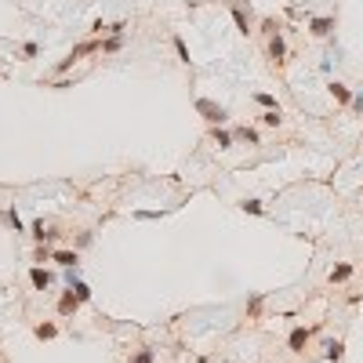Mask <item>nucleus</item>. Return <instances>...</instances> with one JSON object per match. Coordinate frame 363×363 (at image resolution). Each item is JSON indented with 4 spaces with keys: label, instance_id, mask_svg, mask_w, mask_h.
I'll list each match as a JSON object with an SVG mask.
<instances>
[{
    "label": "nucleus",
    "instance_id": "obj_1",
    "mask_svg": "<svg viewBox=\"0 0 363 363\" xmlns=\"http://www.w3.org/2000/svg\"><path fill=\"white\" fill-rule=\"evenodd\" d=\"M98 48H102L98 40H84V44H77V48H73V51H69V55L62 58V62H58V73H66V69H69L73 62H77V58H84V55H95Z\"/></svg>",
    "mask_w": 363,
    "mask_h": 363
},
{
    "label": "nucleus",
    "instance_id": "obj_2",
    "mask_svg": "<svg viewBox=\"0 0 363 363\" xmlns=\"http://www.w3.org/2000/svg\"><path fill=\"white\" fill-rule=\"evenodd\" d=\"M196 113H200V116L207 120V124H215V127L225 120V109H222L218 102H211V98H196Z\"/></svg>",
    "mask_w": 363,
    "mask_h": 363
},
{
    "label": "nucleus",
    "instance_id": "obj_3",
    "mask_svg": "<svg viewBox=\"0 0 363 363\" xmlns=\"http://www.w3.org/2000/svg\"><path fill=\"white\" fill-rule=\"evenodd\" d=\"M77 305H80V298H77V294H73V287H69V291L62 294V301H58V312H62V316H69V312H73V309H77Z\"/></svg>",
    "mask_w": 363,
    "mask_h": 363
},
{
    "label": "nucleus",
    "instance_id": "obj_4",
    "mask_svg": "<svg viewBox=\"0 0 363 363\" xmlns=\"http://www.w3.org/2000/svg\"><path fill=\"white\" fill-rule=\"evenodd\" d=\"M305 341H309V330H301V327H298V330H291V338H287V345H291L294 352L305 349Z\"/></svg>",
    "mask_w": 363,
    "mask_h": 363
},
{
    "label": "nucleus",
    "instance_id": "obj_5",
    "mask_svg": "<svg viewBox=\"0 0 363 363\" xmlns=\"http://www.w3.org/2000/svg\"><path fill=\"white\" fill-rule=\"evenodd\" d=\"M29 280H33L37 291H48V283H51V276H48L44 269H29Z\"/></svg>",
    "mask_w": 363,
    "mask_h": 363
},
{
    "label": "nucleus",
    "instance_id": "obj_6",
    "mask_svg": "<svg viewBox=\"0 0 363 363\" xmlns=\"http://www.w3.org/2000/svg\"><path fill=\"white\" fill-rule=\"evenodd\" d=\"M269 55L276 58V62H283V37H280V33L269 37Z\"/></svg>",
    "mask_w": 363,
    "mask_h": 363
},
{
    "label": "nucleus",
    "instance_id": "obj_7",
    "mask_svg": "<svg viewBox=\"0 0 363 363\" xmlns=\"http://www.w3.org/2000/svg\"><path fill=\"white\" fill-rule=\"evenodd\" d=\"M55 262H58V265H66V269H69V265H77L80 258H77V251H55Z\"/></svg>",
    "mask_w": 363,
    "mask_h": 363
},
{
    "label": "nucleus",
    "instance_id": "obj_8",
    "mask_svg": "<svg viewBox=\"0 0 363 363\" xmlns=\"http://www.w3.org/2000/svg\"><path fill=\"white\" fill-rule=\"evenodd\" d=\"M330 26H334V19H312V33H316V37H327Z\"/></svg>",
    "mask_w": 363,
    "mask_h": 363
},
{
    "label": "nucleus",
    "instance_id": "obj_9",
    "mask_svg": "<svg viewBox=\"0 0 363 363\" xmlns=\"http://www.w3.org/2000/svg\"><path fill=\"white\" fill-rule=\"evenodd\" d=\"M33 334H37V338H40V341H51V338H55V334H58V327H55V323H40V327H37V330H33Z\"/></svg>",
    "mask_w": 363,
    "mask_h": 363
},
{
    "label": "nucleus",
    "instance_id": "obj_10",
    "mask_svg": "<svg viewBox=\"0 0 363 363\" xmlns=\"http://www.w3.org/2000/svg\"><path fill=\"white\" fill-rule=\"evenodd\" d=\"M330 95H334L341 105H345V102H352V95H349V87H345V84H330Z\"/></svg>",
    "mask_w": 363,
    "mask_h": 363
},
{
    "label": "nucleus",
    "instance_id": "obj_11",
    "mask_svg": "<svg viewBox=\"0 0 363 363\" xmlns=\"http://www.w3.org/2000/svg\"><path fill=\"white\" fill-rule=\"evenodd\" d=\"M215 145H218V149H229V145H233V134H229V131H218V127H215Z\"/></svg>",
    "mask_w": 363,
    "mask_h": 363
},
{
    "label": "nucleus",
    "instance_id": "obj_12",
    "mask_svg": "<svg viewBox=\"0 0 363 363\" xmlns=\"http://www.w3.org/2000/svg\"><path fill=\"white\" fill-rule=\"evenodd\" d=\"M233 19H236V29H240V33H247V15H244V8H233Z\"/></svg>",
    "mask_w": 363,
    "mask_h": 363
},
{
    "label": "nucleus",
    "instance_id": "obj_13",
    "mask_svg": "<svg viewBox=\"0 0 363 363\" xmlns=\"http://www.w3.org/2000/svg\"><path fill=\"white\" fill-rule=\"evenodd\" d=\"M174 51H178V62L189 66V48H186V40H182V37H174Z\"/></svg>",
    "mask_w": 363,
    "mask_h": 363
},
{
    "label": "nucleus",
    "instance_id": "obj_14",
    "mask_svg": "<svg viewBox=\"0 0 363 363\" xmlns=\"http://www.w3.org/2000/svg\"><path fill=\"white\" fill-rule=\"evenodd\" d=\"M349 276H352V265H338L334 272H330V280H338V283H341V280H349Z\"/></svg>",
    "mask_w": 363,
    "mask_h": 363
},
{
    "label": "nucleus",
    "instance_id": "obj_15",
    "mask_svg": "<svg viewBox=\"0 0 363 363\" xmlns=\"http://www.w3.org/2000/svg\"><path fill=\"white\" fill-rule=\"evenodd\" d=\"M262 124L276 127V124H280V109H265V113H262Z\"/></svg>",
    "mask_w": 363,
    "mask_h": 363
},
{
    "label": "nucleus",
    "instance_id": "obj_16",
    "mask_svg": "<svg viewBox=\"0 0 363 363\" xmlns=\"http://www.w3.org/2000/svg\"><path fill=\"white\" fill-rule=\"evenodd\" d=\"M254 102H258V105H265V109H280V105H276V98H272V95H254Z\"/></svg>",
    "mask_w": 363,
    "mask_h": 363
},
{
    "label": "nucleus",
    "instance_id": "obj_17",
    "mask_svg": "<svg viewBox=\"0 0 363 363\" xmlns=\"http://www.w3.org/2000/svg\"><path fill=\"white\" fill-rule=\"evenodd\" d=\"M73 294H77L80 301H87V298H91V287H87V283H73Z\"/></svg>",
    "mask_w": 363,
    "mask_h": 363
},
{
    "label": "nucleus",
    "instance_id": "obj_18",
    "mask_svg": "<svg viewBox=\"0 0 363 363\" xmlns=\"http://www.w3.org/2000/svg\"><path fill=\"white\" fill-rule=\"evenodd\" d=\"M120 44H124V40H120V37H109V40H105V44H102V51H120Z\"/></svg>",
    "mask_w": 363,
    "mask_h": 363
},
{
    "label": "nucleus",
    "instance_id": "obj_19",
    "mask_svg": "<svg viewBox=\"0 0 363 363\" xmlns=\"http://www.w3.org/2000/svg\"><path fill=\"white\" fill-rule=\"evenodd\" d=\"M327 359H341V345H338V341L327 345Z\"/></svg>",
    "mask_w": 363,
    "mask_h": 363
},
{
    "label": "nucleus",
    "instance_id": "obj_20",
    "mask_svg": "<svg viewBox=\"0 0 363 363\" xmlns=\"http://www.w3.org/2000/svg\"><path fill=\"white\" fill-rule=\"evenodd\" d=\"M244 211H251V215H262V211H265V207H262L258 200H244Z\"/></svg>",
    "mask_w": 363,
    "mask_h": 363
},
{
    "label": "nucleus",
    "instance_id": "obj_21",
    "mask_svg": "<svg viewBox=\"0 0 363 363\" xmlns=\"http://www.w3.org/2000/svg\"><path fill=\"white\" fill-rule=\"evenodd\" d=\"M131 363H153V349H142V352H138V356H134Z\"/></svg>",
    "mask_w": 363,
    "mask_h": 363
},
{
    "label": "nucleus",
    "instance_id": "obj_22",
    "mask_svg": "<svg viewBox=\"0 0 363 363\" xmlns=\"http://www.w3.org/2000/svg\"><path fill=\"white\" fill-rule=\"evenodd\" d=\"M33 236H37V240H44V236H51V233L44 229V222H33Z\"/></svg>",
    "mask_w": 363,
    "mask_h": 363
}]
</instances>
